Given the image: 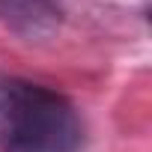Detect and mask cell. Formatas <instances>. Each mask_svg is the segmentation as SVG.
<instances>
[{
    "mask_svg": "<svg viewBox=\"0 0 152 152\" xmlns=\"http://www.w3.org/2000/svg\"><path fill=\"white\" fill-rule=\"evenodd\" d=\"M84 122L75 104L39 84L0 75V149L3 152H78Z\"/></svg>",
    "mask_w": 152,
    "mask_h": 152,
    "instance_id": "1",
    "label": "cell"
}]
</instances>
